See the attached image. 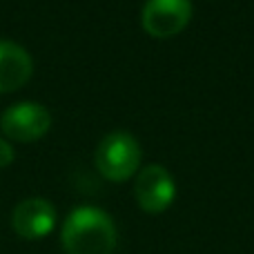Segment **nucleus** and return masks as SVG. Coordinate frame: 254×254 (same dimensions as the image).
Returning a JSON list of instances; mask_svg holds the SVG:
<instances>
[{
	"mask_svg": "<svg viewBox=\"0 0 254 254\" xmlns=\"http://www.w3.org/2000/svg\"><path fill=\"white\" fill-rule=\"evenodd\" d=\"M116 225L105 210L80 205L71 210L61 230V243L67 254H114Z\"/></svg>",
	"mask_w": 254,
	"mask_h": 254,
	"instance_id": "1",
	"label": "nucleus"
},
{
	"mask_svg": "<svg viewBox=\"0 0 254 254\" xmlns=\"http://www.w3.org/2000/svg\"><path fill=\"white\" fill-rule=\"evenodd\" d=\"M96 167L110 181H127L140 165V145L129 131H110L94 154Z\"/></svg>",
	"mask_w": 254,
	"mask_h": 254,
	"instance_id": "2",
	"label": "nucleus"
},
{
	"mask_svg": "<svg viewBox=\"0 0 254 254\" xmlns=\"http://www.w3.org/2000/svg\"><path fill=\"white\" fill-rule=\"evenodd\" d=\"M4 136L18 143H31L43 138L52 127V114L45 105L31 101H22L11 105L0 119Z\"/></svg>",
	"mask_w": 254,
	"mask_h": 254,
	"instance_id": "3",
	"label": "nucleus"
},
{
	"mask_svg": "<svg viewBox=\"0 0 254 254\" xmlns=\"http://www.w3.org/2000/svg\"><path fill=\"white\" fill-rule=\"evenodd\" d=\"M134 196L138 205L149 214L167 210L176 196V183L172 179L170 170L163 165H145L138 172L134 183Z\"/></svg>",
	"mask_w": 254,
	"mask_h": 254,
	"instance_id": "4",
	"label": "nucleus"
},
{
	"mask_svg": "<svg viewBox=\"0 0 254 254\" xmlns=\"http://www.w3.org/2000/svg\"><path fill=\"white\" fill-rule=\"evenodd\" d=\"M192 18V0H145L140 22L149 36L167 38L183 29Z\"/></svg>",
	"mask_w": 254,
	"mask_h": 254,
	"instance_id": "5",
	"label": "nucleus"
},
{
	"mask_svg": "<svg viewBox=\"0 0 254 254\" xmlns=\"http://www.w3.org/2000/svg\"><path fill=\"white\" fill-rule=\"evenodd\" d=\"M56 225V210L47 198H25L11 212V228L27 241L45 239Z\"/></svg>",
	"mask_w": 254,
	"mask_h": 254,
	"instance_id": "6",
	"label": "nucleus"
},
{
	"mask_svg": "<svg viewBox=\"0 0 254 254\" xmlns=\"http://www.w3.org/2000/svg\"><path fill=\"white\" fill-rule=\"evenodd\" d=\"M34 74V61L22 45L0 40V94L20 89Z\"/></svg>",
	"mask_w": 254,
	"mask_h": 254,
	"instance_id": "7",
	"label": "nucleus"
},
{
	"mask_svg": "<svg viewBox=\"0 0 254 254\" xmlns=\"http://www.w3.org/2000/svg\"><path fill=\"white\" fill-rule=\"evenodd\" d=\"M13 158H16V152H13L11 143L7 138H0V167L11 165Z\"/></svg>",
	"mask_w": 254,
	"mask_h": 254,
	"instance_id": "8",
	"label": "nucleus"
}]
</instances>
